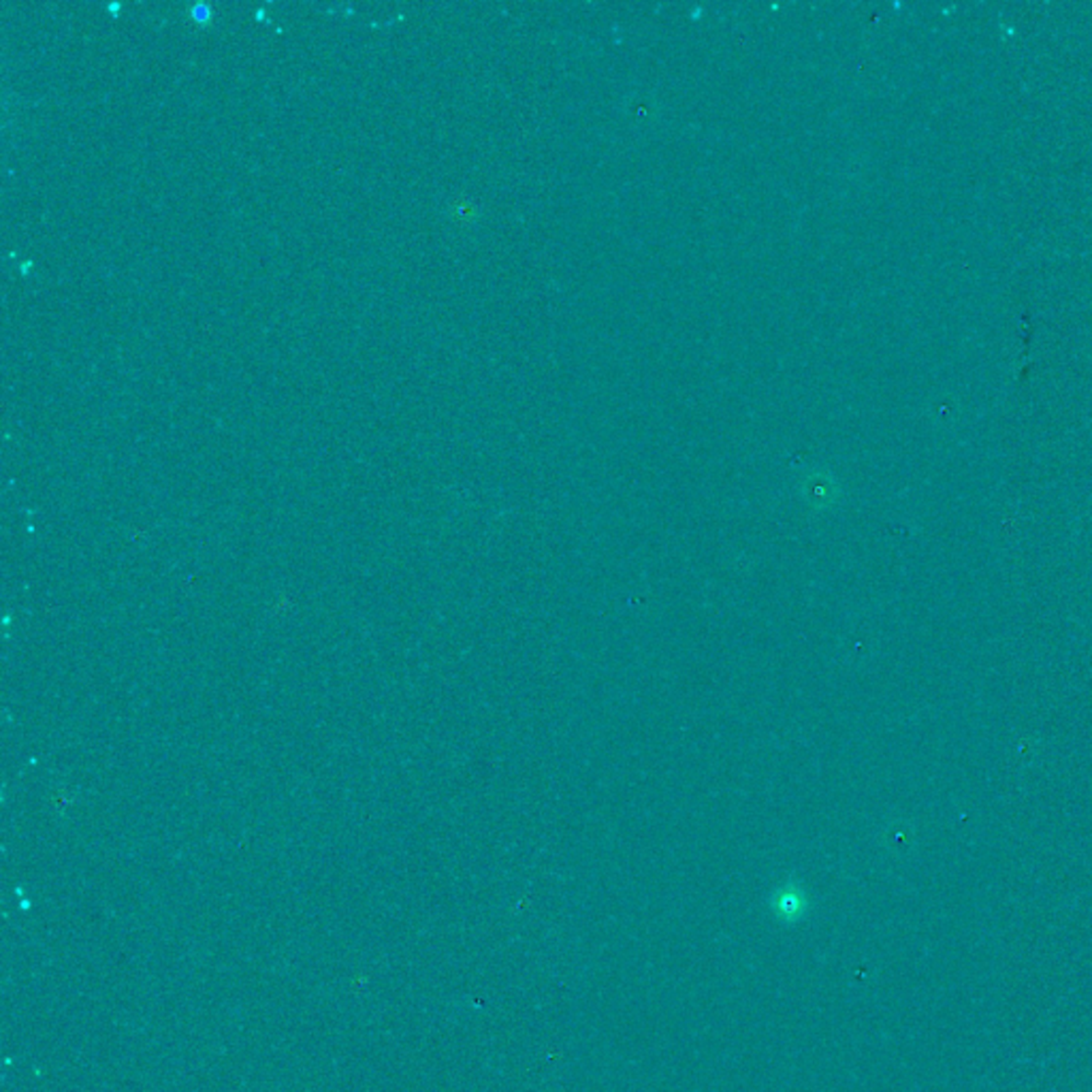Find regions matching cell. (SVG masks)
Returning a JSON list of instances; mask_svg holds the SVG:
<instances>
[{"label": "cell", "mask_w": 1092, "mask_h": 1092, "mask_svg": "<svg viewBox=\"0 0 1092 1092\" xmlns=\"http://www.w3.org/2000/svg\"><path fill=\"white\" fill-rule=\"evenodd\" d=\"M774 912H777L779 918L796 922L807 912V894L794 883L781 888L777 896H774Z\"/></svg>", "instance_id": "cell-1"}, {"label": "cell", "mask_w": 1092, "mask_h": 1092, "mask_svg": "<svg viewBox=\"0 0 1092 1092\" xmlns=\"http://www.w3.org/2000/svg\"><path fill=\"white\" fill-rule=\"evenodd\" d=\"M805 494L808 497V502L826 505V504H831L834 500V495H837V487H834V482H832L831 476H826V474H813L807 481Z\"/></svg>", "instance_id": "cell-2"}, {"label": "cell", "mask_w": 1092, "mask_h": 1092, "mask_svg": "<svg viewBox=\"0 0 1092 1092\" xmlns=\"http://www.w3.org/2000/svg\"><path fill=\"white\" fill-rule=\"evenodd\" d=\"M188 13H191V17L194 19V22L207 24V22H212V17H214V6L210 3H205V0H201V3H194L191 9H188Z\"/></svg>", "instance_id": "cell-3"}]
</instances>
